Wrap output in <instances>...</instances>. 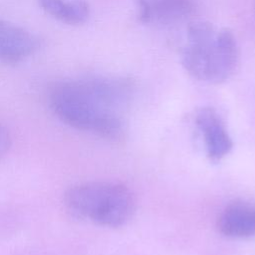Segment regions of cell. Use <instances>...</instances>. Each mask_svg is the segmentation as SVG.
Masks as SVG:
<instances>
[{
	"label": "cell",
	"instance_id": "6da1fadb",
	"mask_svg": "<svg viewBox=\"0 0 255 255\" xmlns=\"http://www.w3.org/2000/svg\"><path fill=\"white\" fill-rule=\"evenodd\" d=\"M133 84L125 78L90 76L63 80L49 90L53 113L66 125L109 140H121Z\"/></svg>",
	"mask_w": 255,
	"mask_h": 255
},
{
	"label": "cell",
	"instance_id": "7a4b0ae2",
	"mask_svg": "<svg viewBox=\"0 0 255 255\" xmlns=\"http://www.w3.org/2000/svg\"><path fill=\"white\" fill-rule=\"evenodd\" d=\"M238 60L236 40L227 29L205 22L189 25L181 63L192 78L209 84L222 83L234 74Z\"/></svg>",
	"mask_w": 255,
	"mask_h": 255
},
{
	"label": "cell",
	"instance_id": "3957f363",
	"mask_svg": "<svg viewBox=\"0 0 255 255\" xmlns=\"http://www.w3.org/2000/svg\"><path fill=\"white\" fill-rule=\"evenodd\" d=\"M64 202L75 216L107 227L124 225L135 209L131 191L124 184L109 181L75 184L66 191Z\"/></svg>",
	"mask_w": 255,
	"mask_h": 255
},
{
	"label": "cell",
	"instance_id": "277c9868",
	"mask_svg": "<svg viewBox=\"0 0 255 255\" xmlns=\"http://www.w3.org/2000/svg\"><path fill=\"white\" fill-rule=\"evenodd\" d=\"M40 48L39 38L30 31L0 18V62L16 64Z\"/></svg>",
	"mask_w": 255,
	"mask_h": 255
},
{
	"label": "cell",
	"instance_id": "5b68a950",
	"mask_svg": "<svg viewBox=\"0 0 255 255\" xmlns=\"http://www.w3.org/2000/svg\"><path fill=\"white\" fill-rule=\"evenodd\" d=\"M196 127L203 138L207 156L220 160L232 148V140L220 116L212 108H202L195 117Z\"/></svg>",
	"mask_w": 255,
	"mask_h": 255
},
{
	"label": "cell",
	"instance_id": "8992f818",
	"mask_svg": "<svg viewBox=\"0 0 255 255\" xmlns=\"http://www.w3.org/2000/svg\"><path fill=\"white\" fill-rule=\"evenodd\" d=\"M138 7L142 22L173 25L194 14L196 0H142Z\"/></svg>",
	"mask_w": 255,
	"mask_h": 255
},
{
	"label": "cell",
	"instance_id": "52a82bcc",
	"mask_svg": "<svg viewBox=\"0 0 255 255\" xmlns=\"http://www.w3.org/2000/svg\"><path fill=\"white\" fill-rule=\"evenodd\" d=\"M217 227L228 237L245 238L255 235V204L235 201L226 205L217 218Z\"/></svg>",
	"mask_w": 255,
	"mask_h": 255
},
{
	"label": "cell",
	"instance_id": "ba28073f",
	"mask_svg": "<svg viewBox=\"0 0 255 255\" xmlns=\"http://www.w3.org/2000/svg\"><path fill=\"white\" fill-rule=\"evenodd\" d=\"M51 17L67 25H81L90 16L89 5L83 0H38Z\"/></svg>",
	"mask_w": 255,
	"mask_h": 255
},
{
	"label": "cell",
	"instance_id": "9c48e42d",
	"mask_svg": "<svg viewBox=\"0 0 255 255\" xmlns=\"http://www.w3.org/2000/svg\"><path fill=\"white\" fill-rule=\"evenodd\" d=\"M12 144V136L9 129L2 124H0V157L5 155Z\"/></svg>",
	"mask_w": 255,
	"mask_h": 255
}]
</instances>
